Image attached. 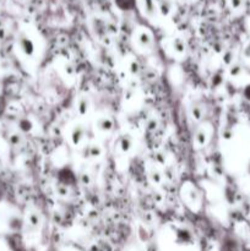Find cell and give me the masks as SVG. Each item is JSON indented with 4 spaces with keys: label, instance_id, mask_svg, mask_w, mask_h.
<instances>
[{
    "label": "cell",
    "instance_id": "cell-1",
    "mask_svg": "<svg viewBox=\"0 0 250 251\" xmlns=\"http://www.w3.org/2000/svg\"><path fill=\"white\" fill-rule=\"evenodd\" d=\"M16 47L17 50L25 56V58H33L36 54V43L33 39L26 33V32H20L16 37Z\"/></svg>",
    "mask_w": 250,
    "mask_h": 251
},
{
    "label": "cell",
    "instance_id": "cell-2",
    "mask_svg": "<svg viewBox=\"0 0 250 251\" xmlns=\"http://www.w3.org/2000/svg\"><path fill=\"white\" fill-rule=\"evenodd\" d=\"M86 134H87V130H86V127L83 126V125H75V126L73 127V130H71L70 134V139L74 146H78V145L82 142V140L85 139Z\"/></svg>",
    "mask_w": 250,
    "mask_h": 251
},
{
    "label": "cell",
    "instance_id": "cell-3",
    "mask_svg": "<svg viewBox=\"0 0 250 251\" xmlns=\"http://www.w3.org/2000/svg\"><path fill=\"white\" fill-rule=\"evenodd\" d=\"M136 43L141 49H150L152 47V34L147 29H141L136 34Z\"/></svg>",
    "mask_w": 250,
    "mask_h": 251
},
{
    "label": "cell",
    "instance_id": "cell-4",
    "mask_svg": "<svg viewBox=\"0 0 250 251\" xmlns=\"http://www.w3.org/2000/svg\"><path fill=\"white\" fill-rule=\"evenodd\" d=\"M58 180H59V183L63 184V185L73 186L76 181V176H74V173L71 172V169L63 168L59 171Z\"/></svg>",
    "mask_w": 250,
    "mask_h": 251
},
{
    "label": "cell",
    "instance_id": "cell-5",
    "mask_svg": "<svg viewBox=\"0 0 250 251\" xmlns=\"http://www.w3.org/2000/svg\"><path fill=\"white\" fill-rule=\"evenodd\" d=\"M207 140H208L207 127L206 126L199 127L195 132V136H194V141H195V144L198 145L199 147H202V146H205L206 142H207Z\"/></svg>",
    "mask_w": 250,
    "mask_h": 251
},
{
    "label": "cell",
    "instance_id": "cell-6",
    "mask_svg": "<svg viewBox=\"0 0 250 251\" xmlns=\"http://www.w3.org/2000/svg\"><path fill=\"white\" fill-rule=\"evenodd\" d=\"M96 127L100 132H110L113 129V120L108 117L98 118L97 122H96Z\"/></svg>",
    "mask_w": 250,
    "mask_h": 251
},
{
    "label": "cell",
    "instance_id": "cell-7",
    "mask_svg": "<svg viewBox=\"0 0 250 251\" xmlns=\"http://www.w3.org/2000/svg\"><path fill=\"white\" fill-rule=\"evenodd\" d=\"M42 218L37 211H32L27 215V227L32 230H36L41 226Z\"/></svg>",
    "mask_w": 250,
    "mask_h": 251
},
{
    "label": "cell",
    "instance_id": "cell-8",
    "mask_svg": "<svg viewBox=\"0 0 250 251\" xmlns=\"http://www.w3.org/2000/svg\"><path fill=\"white\" fill-rule=\"evenodd\" d=\"M132 144H134V139L131 135L124 134L118 139V146L120 147L123 152H129L131 150Z\"/></svg>",
    "mask_w": 250,
    "mask_h": 251
},
{
    "label": "cell",
    "instance_id": "cell-9",
    "mask_svg": "<svg viewBox=\"0 0 250 251\" xmlns=\"http://www.w3.org/2000/svg\"><path fill=\"white\" fill-rule=\"evenodd\" d=\"M203 113H205V109H203V105L201 104L199 100H194L190 105V115L195 120H200L201 118L203 117Z\"/></svg>",
    "mask_w": 250,
    "mask_h": 251
},
{
    "label": "cell",
    "instance_id": "cell-10",
    "mask_svg": "<svg viewBox=\"0 0 250 251\" xmlns=\"http://www.w3.org/2000/svg\"><path fill=\"white\" fill-rule=\"evenodd\" d=\"M102 154V149L100 145H88L83 149V157L87 158H95V157H100Z\"/></svg>",
    "mask_w": 250,
    "mask_h": 251
},
{
    "label": "cell",
    "instance_id": "cell-11",
    "mask_svg": "<svg viewBox=\"0 0 250 251\" xmlns=\"http://www.w3.org/2000/svg\"><path fill=\"white\" fill-rule=\"evenodd\" d=\"M172 49H173L174 53L184 54L186 49L185 41H184L183 38H180V37H175V38H173V41H172Z\"/></svg>",
    "mask_w": 250,
    "mask_h": 251
},
{
    "label": "cell",
    "instance_id": "cell-12",
    "mask_svg": "<svg viewBox=\"0 0 250 251\" xmlns=\"http://www.w3.org/2000/svg\"><path fill=\"white\" fill-rule=\"evenodd\" d=\"M76 109L80 115H86L90 109V100L87 97H80L76 103Z\"/></svg>",
    "mask_w": 250,
    "mask_h": 251
},
{
    "label": "cell",
    "instance_id": "cell-13",
    "mask_svg": "<svg viewBox=\"0 0 250 251\" xmlns=\"http://www.w3.org/2000/svg\"><path fill=\"white\" fill-rule=\"evenodd\" d=\"M158 9L163 16H167V15L171 14L172 9H173V2H172V0H161Z\"/></svg>",
    "mask_w": 250,
    "mask_h": 251
},
{
    "label": "cell",
    "instance_id": "cell-14",
    "mask_svg": "<svg viewBox=\"0 0 250 251\" xmlns=\"http://www.w3.org/2000/svg\"><path fill=\"white\" fill-rule=\"evenodd\" d=\"M19 125V129L21 130L22 132H29L32 129H33V123L28 119V118H21L17 123Z\"/></svg>",
    "mask_w": 250,
    "mask_h": 251
},
{
    "label": "cell",
    "instance_id": "cell-15",
    "mask_svg": "<svg viewBox=\"0 0 250 251\" xmlns=\"http://www.w3.org/2000/svg\"><path fill=\"white\" fill-rule=\"evenodd\" d=\"M144 10L147 16L152 17L156 15V4L154 0H144Z\"/></svg>",
    "mask_w": 250,
    "mask_h": 251
},
{
    "label": "cell",
    "instance_id": "cell-16",
    "mask_svg": "<svg viewBox=\"0 0 250 251\" xmlns=\"http://www.w3.org/2000/svg\"><path fill=\"white\" fill-rule=\"evenodd\" d=\"M115 4L120 10H131L135 6V0H115Z\"/></svg>",
    "mask_w": 250,
    "mask_h": 251
},
{
    "label": "cell",
    "instance_id": "cell-17",
    "mask_svg": "<svg viewBox=\"0 0 250 251\" xmlns=\"http://www.w3.org/2000/svg\"><path fill=\"white\" fill-rule=\"evenodd\" d=\"M243 68L239 65V64H232L229 68V74L233 77H238V76L242 75Z\"/></svg>",
    "mask_w": 250,
    "mask_h": 251
},
{
    "label": "cell",
    "instance_id": "cell-18",
    "mask_svg": "<svg viewBox=\"0 0 250 251\" xmlns=\"http://www.w3.org/2000/svg\"><path fill=\"white\" fill-rule=\"evenodd\" d=\"M162 178H163V176H162V173H161V172L157 171V169H153V171L151 172V180H152V183L159 184L162 181Z\"/></svg>",
    "mask_w": 250,
    "mask_h": 251
},
{
    "label": "cell",
    "instance_id": "cell-19",
    "mask_svg": "<svg viewBox=\"0 0 250 251\" xmlns=\"http://www.w3.org/2000/svg\"><path fill=\"white\" fill-rule=\"evenodd\" d=\"M233 60H234V54L232 51H225V55H223V61H225V65H232Z\"/></svg>",
    "mask_w": 250,
    "mask_h": 251
},
{
    "label": "cell",
    "instance_id": "cell-20",
    "mask_svg": "<svg viewBox=\"0 0 250 251\" xmlns=\"http://www.w3.org/2000/svg\"><path fill=\"white\" fill-rule=\"evenodd\" d=\"M55 189H56V193H58L60 196L69 195V189L66 185H63V184L58 183V185H56Z\"/></svg>",
    "mask_w": 250,
    "mask_h": 251
},
{
    "label": "cell",
    "instance_id": "cell-21",
    "mask_svg": "<svg viewBox=\"0 0 250 251\" xmlns=\"http://www.w3.org/2000/svg\"><path fill=\"white\" fill-rule=\"evenodd\" d=\"M229 5L233 10H240L244 5V0H229Z\"/></svg>",
    "mask_w": 250,
    "mask_h": 251
},
{
    "label": "cell",
    "instance_id": "cell-22",
    "mask_svg": "<svg viewBox=\"0 0 250 251\" xmlns=\"http://www.w3.org/2000/svg\"><path fill=\"white\" fill-rule=\"evenodd\" d=\"M130 73L132 74V75H137L140 71V65L137 64V61H131L130 63Z\"/></svg>",
    "mask_w": 250,
    "mask_h": 251
},
{
    "label": "cell",
    "instance_id": "cell-23",
    "mask_svg": "<svg viewBox=\"0 0 250 251\" xmlns=\"http://www.w3.org/2000/svg\"><path fill=\"white\" fill-rule=\"evenodd\" d=\"M164 176H166V178H168V179H173L174 169L172 168V167H167L166 171H164Z\"/></svg>",
    "mask_w": 250,
    "mask_h": 251
},
{
    "label": "cell",
    "instance_id": "cell-24",
    "mask_svg": "<svg viewBox=\"0 0 250 251\" xmlns=\"http://www.w3.org/2000/svg\"><path fill=\"white\" fill-rule=\"evenodd\" d=\"M156 163L157 164H164L166 163V157L163 153H157L156 154Z\"/></svg>",
    "mask_w": 250,
    "mask_h": 251
},
{
    "label": "cell",
    "instance_id": "cell-25",
    "mask_svg": "<svg viewBox=\"0 0 250 251\" xmlns=\"http://www.w3.org/2000/svg\"><path fill=\"white\" fill-rule=\"evenodd\" d=\"M243 96L245 97V100H250V85L245 86L244 91H243Z\"/></svg>",
    "mask_w": 250,
    "mask_h": 251
},
{
    "label": "cell",
    "instance_id": "cell-26",
    "mask_svg": "<svg viewBox=\"0 0 250 251\" xmlns=\"http://www.w3.org/2000/svg\"><path fill=\"white\" fill-rule=\"evenodd\" d=\"M222 135H223V137H225V140H228V139H230V137L233 136V132L230 131V130H225V131L222 132Z\"/></svg>",
    "mask_w": 250,
    "mask_h": 251
},
{
    "label": "cell",
    "instance_id": "cell-27",
    "mask_svg": "<svg viewBox=\"0 0 250 251\" xmlns=\"http://www.w3.org/2000/svg\"><path fill=\"white\" fill-rule=\"evenodd\" d=\"M245 54H247L248 58H250V43H249V46L247 47V51H245Z\"/></svg>",
    "mask_w": 250,
    "mask_h": 251
}]
</instances>
